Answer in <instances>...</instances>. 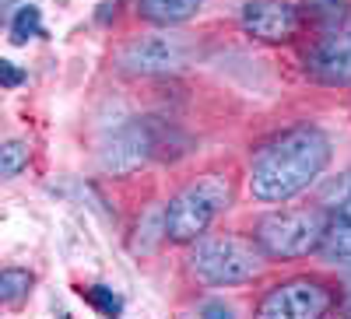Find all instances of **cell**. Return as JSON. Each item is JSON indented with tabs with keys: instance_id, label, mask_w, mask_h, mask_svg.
Masks as SVG:
<instances>
[{
	"instance_id": "1",
	"label": "cell",
	"mask_w": 351,
	"mask_h": 319,
	"mask_svg": "<svg viewBox=\"0 0 351 319\" xmlns=\"http://www.w3.org/2000/svg\"><path fill=\"white\" fill-rule=\"evenodd\" d=\"M330 137L319 127H291L253 155L250 193L260 204H288L330 165Z\"/></svg>"
},
{
	"instance_id": "2",
	"label": "cell",
	"mask_w": 351,
	"mask_h": 319,
	"mask_svg": "<svg viewBox=\"0 0 351 319\" xmlns=\"http://www.w3.org/2000/svg\"><path fill=\"white\" fill-rule=\"evenodd\" d=\"M232 207V179L225 172H204L200 179L183 186L165 204V235L169 242H197L211 221Z\"/></svg>"
},
{
	"instance_id": "3",
	"label": "cell",
	"mask_w": 351,
	"mask_h": 319,
	"mask_svg": "<svg viewBox=\"0 0 351 319\" xmlns=\"http://www.w3.org/2000/svg\"><path fill=\"white\" fill-rule=\"evenodd\" d=\"M263 264H267V253L260 249L256 239L243 235H200L190 249V274L211 288L246 284L263 274Z\"/></svg>"
},
{
	"instance_id": "4",
	"label": "cell",
	"mask_w": 351,
	"mask_h": 319,
	"mask_svg": "<svg viewBox=\"0 0 351 319\" xmlns=\"http://www.w3.org/2000/svg\"><path fill=\"white\" fill-rule=\"evenodd\" d=\"M327 214L319 207H288L271 211L256 221L253 239L267 259H302L309 253H319V242L327 235Z\"/></svg>"
},
{
	"instance_id": "5",
	"label": "cell",
	"mask_w": 351,
	"mask_h": 319,
	"mask_svg": "<svg viewBox=\"0 0 351 319\" xmlns=\"http://www.w3.org/2000/svg\"><path fill=\"white\" fill-rule=\"evenodd\" d=\"M334 302L337 295L330 284L316 277H291V281L274 284L260 298V316L263 319H316V316H327Z\"/></svg>"
},
{
	"instance_id": "6",
	"label": "cell",
	"mask_w": 351,
	"mask_h": 319,
	"mask_svg": "<svg viewBox=\"0 0 351 319\" xmlns=\"http://www.w3.org/2000/svg\"><path fill=\"white\" fill-rule=\"evenodd\" d=\"M148 158H158L152 116H130V120H123L102 140V151H99L102 168L112 172V176H130V172L141 168Z\"/></svg>"
},
{
	"instance_id": "7",
	"label": "cell",
	"mask_w": 351,
	"mask_h": 319,
	"mask_svg": "<svg viewBox=\"0 0 351 319\" xmlns=\"http://www.w3.org/2000/svg\"><path fill=\"white\" fill-rule=\"evenodd\" d=\"M183 64H186V46L176 36H141L116 53V67L130 77L169 74V71H180Z\"/></svg>"
},
{
	"instance_id": "8",
	"label": "cell",
	"mask_w": 351,
	"mask_h": 319,
	"mask_svg": "<svg viewBox=\"0 0 351 319\" xmlns=\"http://www.w3.org/2000/svg\"><path fill=\"white\" fill-rule=\"evenodd\" d=\"M239 21L243 32L260 42H288L299 36L302 14L291 0H246Z\"/></svg>"
},
{
	"instance_id": "9",
	"label": "cell",
	"mask_w": 351,
	"mask_h": 319,
	"mask_svg": "<svg viewBox=\"0 0 351 319\" xmlns=\"http://www.w3.org/2000/svg\"><path fill=\"white\" fill-rule=\"evenodd\" d=\"M306 74L319 84H351V39L324 36L306 53Z\"/></svg>"
},
{
	"instance_id": "10",
	"label": "cell",
	"mask_w": 351,
	"mask_h": 319,
	"mask_svg": "<svg viewBox=\"0 0 351 319\" xmlns=\"http://www.w3.org/2000/svg\"><path fill=\"white\" fill-rule=\"evenodd\" d=\"M204 8V0H137V11L144 21H152L158 28H172L190 21Z\"/></svg>"
},
{
	"instance_id": "11",
	"label": "cell",
	"mask_w": 351,
	"mask_h": 319,
	"mask_svg": "<svg viewBox=\"0 0 351 319\" xmlns=\"http://www.w3.org/2000/svg\"><path fill=\"white\" fill-rule=\"evenodd\" d=\"M319 253L334 264H351V214L344 211H330L327 221V235L319 242Z\"/></svg>"
},
{
	"instance_id": "12",
	"label": "cell",
	"mask_w": 351,
	"mask_h": 319,
	"mask_svg": "<svg viewBox=\"0 0 351 319\" xmlns=\"http://www.w3.org/2000/svg\"><path fill=\"white\" fill-rule=\"evenodd\" d=\"M36 277L21 270V267H8L4 274H0V302L4 305H18L21 298H28V292H32Z\"/></svg>"
},
{
	"instance_id": "13",
	"label": "cell",
	"mask_w": 351,
	"mask_h": 319,
	"mask_svg": "<svg viewBox=\"0 0 351 319\" xmlns=\"http://www.w3.org/2000/svg\"><path fill=\"white\" fill-rule=\"evenodd\" d=\"M28 158H32V148H28L25 140H4L0 144V176L4 179H14L28 168Z\"/></svg>"
},
{
	"instance_id": "14",
	"label": "cell",
	"mask_w": 351,
	"mask_h": 319,
	"mask_svg": "<svg viewBox=\"0 0 351 319\" xmlns=\"http://www.w3.org/2000/svg\"><path fill=\"white\" fill-rule=\"evenodd\" d=\"M36 36H43V14H39L36 4H25V8H18L14 18H11V42L21 46V42L36 39Z\"/></svg>"
},
{
	"instance_id": "15",
	"label": "cell",
	"mask_w": 351,
	"mask_h": 319,
	"mask_svg": "<svg viewBox=\"0 0 351 319\" xmlns=\"http://www.w3.org/2000/svg\"><path fill=\"white\" fill-rule=\"evenodd\" d=\"M319 200H324L330 211H344V214H351V168L341 172V176H334V179L324 186Z\"/></svg>"
},
{
	"instance_id": "16",
	"label": "cell",
	"mask_w": 351,
	"mask_h": 319,
	"mask_svg": "<svg viewBox=\"0 0 351 319\" xmlns=\"http://www.w3.org/2000/svg\"><path fill=\"white\" fill-rule=\"evenodd\" d=\"M81 298L92 305L95 312H102V316H120L123 312V298L112 292V288H106V284H92V288H81Z\"/></svg>"
},
{
	"instance_id": "17",
	"label": "cell",
	"mask_w": 351,
	"mask_h": 319,
	"mask_svg": "<svg viewBox=\"0 0 351 319\" xmlns=\"http://www.w3.org/2000/svg\"><path fill=\"white\" fill-rule=\"evenodd\" d=\"M309 4V11L324 21L327 28H341L344 21H348V0H306Z\"/></svg>"
},
{
	"instance_id": "18",
	"label": "cell",
	"mask_w": 351,
	"mask_h": 319,
	"mask_svg": "<svg viewBox=\"0 0 351 319\" xmlns=\"http://www.w3.org/2000/svg\"><path fill=\"white\" fill-rule=\"evenodd\" d=\"M0 81H4V88H18L25 81V71L14 67V60H0Z\"/></svg>"
},
{
	"instance_id": "19",
	"label": "cell",
	"mask_w": 351,
	"mask_h": 319,
	"mask_svg": "<svg viewBox=\"0 0 351 319\" xmlns=\"http://www.w3.org/2000/svg\"><path fill=\"white\" fill-rule=\"evenodd\" d=\"M200 312H204V316H211V319H218V316H236V309L225 305V302H208Z\"/></svg>"
},
{
	"instance_id": "20",
	"label": "cell",
	"mask_w": 351,
	"mask_h": 319,
	"mask_svg": "<svg viewBox=\"0 0 351 319\" xmlns=\"http://www.w3.org/2000/svg\"><path fill=\"white\" fill-rule=\"evenodd\" d=\"M348 309H351V274H348Z\"/></svg>"
}]
</instances>
